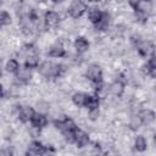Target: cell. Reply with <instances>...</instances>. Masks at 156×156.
Returning a JSON list of instances; mask_svg holds the SVG:
<instances>
[{"mask_svg": "<svg viewBox=\"0 0 156 156\" xmlns=\"http://www.w3.org/2000/svg\"><path fill=\"white\" fill-rule=\"evenodd\" d=\"M54 124L58 130H61V133L63 134V136L67 141L73 143L74 133L78 129V127L76 126V123L71 118L65 117V118H61V119H56V121H54Z\"/></svg>", "mask_w": 156, "mask_h": 156, "instance_id": "obj_1", "label": "cell"}, {"mask_svg": "<svg viewBox=\"0 0 156 156\" xmlns=\"http://www.w3.org/2000/svg\"><path fill=\"white\" fill-rule=\"evenodd\" d=\"M146 68H147V73L150 76H152V77L156 76V55H152L151 58H149Z\"/></svg>", "mask_w": 156, "mask_h": 156, "instance_id": "obj_20", "label": "cell"}, {"mask_svg": "<svg viewBox=\"0 0 156 156\" xmlns=\"http://www.w3.org/2000/svg\"><path fill=\"white\" fill-rule=\"evenodd\" d=\"M6 71L10 73H17L20 71V63L16 60H9L6 63Z\"/></svg>", "mask_w": 156, "mask_h": 156, "instance_id": "obj_21", "label": "cell"}, {"mask_svg": "<svg viewBox=\"0 0 156 156\" xmlns=\"http://www.w3.org/2000/svg\"><path fill=\"white\" fill-rule=\"evenodd\" d=\"M63 66L58 63H54L50 61H45L39 66V72L45 78H58L63 72Z\"/></svg>", "mask_w": 156, "mask_h": 156, "instance_id": "obj_2", "label": "cell"}, {"mask_svg": "<svg viewBox=\"0 0 156 156\" xmlns=\"http://www.w3.org/2000/svg\"><path fill=\"white\" fill-rule=\"evenodd\" d=\"M102 15H104L102 11H100V10L96 9V7H94V9H91V10L89 11V20H90V22H91L94 26H96V24L100 22Z\"/></svg>", "mask_w": 156, "mask_h": 156, "instance_id": "obj_16", "label": "cell"}, {"mask_svg": "<svg viewBox=\"0 0 156 156\" xmlns=\"http://www.w3.org/2000/svg\"><path fill=\"white\" fill-rule=\"evenodd\" d=\"M155 118H156L155 112L151 111V110H149V108H144V110L139 111V113H138V119H139V122L141 124H149Z\"/></svg>", "mask_w": 156, "mask_h": 156, "instance_id": "obj_10", "label": "cell"}, {"mask_svg": "<svg viewBox=\"0 0 156 156\" xmlns=\"http://www.w3.org/2000/svg\"><path fill=\"white\" fill-rule=\"evenodd\" d=\"M85 76L91 83H94L96 85V88L101 87V84H102V71H101L99 65H90Z\"/></svg>", "mask_w": 156, "mask_h": 156, "instance_id": "obj_3", "label": "cell"}, {"mask_svg": "<svg viewBox=\"0 0 156 156\" xmlns=\"http://www.w3.org/2000/svg\"><path fill=\"white\" fill-rule=\"evenodd\" d=\"M30 123H32L33 127L40 129V128H43V127H45V126L48 124V118H46V116L43 115V113H35V115L33 116V118L30 119Z\"/></svg>", "mask_w": 156, "mask_h": 156, "instance_id": "obj_12", "label": "cell"}, {"mask_svg": "<svg viewBox=\"0 0 156 156\" xmlns=\"http://www.w3.org/2000/svg\"><path fill=\"white\" fill-rule=\"evenodd\" d=\"M90 100H91V96L88 94H84V93H76L72 96L73 104L78 107H88Z\"/></svg>", "mask_w": 156, "mask_h": 156, "instance_id": "obj_7", "label": "cell"}, {"mask_svg": "<svg viewBox=\"0 0 156 156\" xmlns=\"http://www.w3.org/2000/svg\"><path fill=\"white\" fill-rule=\"evenodd\" d=\"M46 28H56L60 23V15L55 11H48L44 17Z\"/></svg>", "mask_w": 156, "mask_h": 156, "instance_id": "obj_6", "label": "cell"}, {"mask_svg": "<svg viewBox=\"0 0 156 156\" xmlns=\"http://www.w3.org/2000/svg\"><path fill=\"white\" fill-rule=\"evenodd\" d=\"M154 49H155V46L151 41H140L139 40L136 43V50L141 56L151 55L154 52Z\"/></svg>", "mask_w": 156, "mask_h": 156, "instance_id": "obj_9", "label": "cell"}, {"mask_svg": "<svg viewBox=\"0 0 156 156\" xmlns=\"http://www.w3.org/2000/svg\"><path fill=\"white\" fill-rule=\"evenodd\" d=\"M17 78L23 84H27V83H29V80L32 78V74H30V72H29L28 68H23L22 71H18L17 72Z\"/></svg>", "mask_w": 156, "mask_h": 156, "instance_id": "obj_17", "label": "cell"}, {"mask_svg": "<svg viewBox=\"0 0 156 156\" xmlns=\"http://www.w3.org/2000/svg\"><path fill=\"white\" fill-rule=\"evenodd\" d=\"M99 116V108H90L89 110V117L91 121H95Z\"/></svg>", "mask_w": 156, "mask_h": 156, "instance_id": "obj_24", "label": "cell"}, {"mask_svg": "<svg viewBox=\"0 0 156 156\" xmlns=\"http://www.w3.org/2000/svg\"><path fill=\"white\" fill-rule=\"evenodd\" d=\"M48 55L50 57H62V56H65V49H63L62 44L61 43H56V44L51 45V48L49 49Z\"/></svg>", "mask_w": 156, "mask_h": 156, "instance_id": "obj_14", "label": "cell"}, {"mask_svg": "<svg viewBox=\"0 0 156 156\" xmlns=\"http://www.w3.org/2000/svg\"><path fill=\"white\" fill-rule=\"evenodd\" d=\"M155 91H156V85H155Z\"/></svg>", "mask_w": 156, "mask_h": 156, "instance_id": "obj_27", "label": "cell"}, {"mask_svg": "<svg viewBox=\"0 0 156 156\" xmlns=\"http://www.w3.org/2000/svg\"><path fill=\"white\" fill-rule=\"evenodd\" d=\"M129 4L133 6L135 13L140 18H145L152 10V4L150 1H130Z\"/></svg>", "mask_w": 156, "mask_h": 156, "instance_id": "obj_4", "label": "cell"}, {"mask_svg": "<svg viewBox=\"0 0 156 156\" xmlns=\"http://www.w3.org/2000/svg\"><path fill=\"white\" fill-rule=\"evenodd\" d=\"M74 48L78 54H83L89 49V41L83 37H78L74 40Z\"/></svg>", "mask_w": 156, "mask_h": 156, "instance_id": "obj_13", "label": "cell"}, {"mask_svg": "<svg viewBox=\"0 0 156 156\" xmlns=\"http://www.w3.org/2000/svg\"><path fill=\"white\" fill-rule=\"evenodd\" d=\"M73 143L77 145V147H84L85 145H88L89 143V135L82 130V129H77L76 133H74V139H73Z\"/></svg>", "mask_w": 156, "mask_h": 156, "instance_id": "obj_8", "label": "cell"}, {"mask_svg": "<svg viewBox=\"0 0 156 156\" xmlns=\"http://www.w3.org/2000/svg\"><path fill=\"white\" fill-rule=\"evenodd\" d=\"M34 115H35V113H34V110H33L30 106H24V107H22V108L20 110V112H18V119H20L22 123H26V122L30 121Z\"/></svg>", "mask_w": 156, "mask_h": 156, "instance_id": "obj_11", "label": "cell"}, {"mask_svg": "<svg viewBox=\"0 0 156 156\" xmlns=\"http://www.w3.org/2000/svg\"><path fill=\"white\" fill-rule=\"evenodd\" d=\"M85 10H87V5L83 1L76 0V1L71 2L69 7H68V13L73 18H79L85 12Z\"/></svg>", "mask_w": 156, "mask_h": 156, "instance_id": "obj_5", "label": "cell"}, {"mask_svg": "<svg viewBox=\"0 0 156 156\" xmlns=\"http://www.w3.org/2000/svg\"><path fill=\"white\" fill-rule=\"evenodd\" d=\"M154 140H155V143H156V134L154 135Z\"/></svg>", "mask_w": 156, "mask_h": 156, "instance_id": "obj_26", "label": "cell"}, {"mask_svg": "<svg viewBox=\"0 0 156 156\" xmlns=\"http://www.w3.org/2000/svg\"><path fill=\"white\" fill-rule=\"evenodd\" d=\"M1 156H12V150L10 147H4L1 150Z\"/></svg>", "mask_w": 156, "mask_h": 156, "instance_id": "obj_25", "label": "cell"}, {"mask_svg": "<svg viewBox=\"0 0 156 156\" xmlns=\"http://www.w3.org/2000/svg\"><path fill=\"white\" fill-rule=\"evenodd\" d=\"M43 149V144L40 141H32L29 147H28V151H27V156H39L40 151Z\"/></svg>", "mask_w": 156, "mask_h": 156, "instance_id": "obj_15", "label": "cell"}, {"mask_svg": "<svg viewBox=\"0 0 156 156\" xmlns=\"http://www.w3.org/2000/svg\"><path fill=\"white\" fill-rule=\"evenodd\" d=\"M108 23H110V15H108L107 12H104V15H102L100 22L95 26V28L99 29V30H105V29H107Z\"/></svg>", "mask_w": 156, "mask_h": 156, "instance_id": "obj_19", "label": "cell"}, {"mask_svg": "<svg viewBox=\"0 0 156 156\" xmlns=\"http://www.w3.org/2000/svg\"><path fill=\"white\" fill-rule=\"evenodd\" d=\"M54 152H55V150L52 146H43L39 156H52Z\"/></svg>", "mask_w": 156, "mask_h": 156, "instance_id": "obj_23", "label": "cell"}, {"mask_svg": "<svg viewBox=\"0 0 156 156\" xmlns=\"http://www.w3.org/2000/svg\"><path fill=\"white\" fill-rule=\"evenodd\" d=\"M11 23V17L6 11H1L0 12V24L1 26H7Z\"/></svg>", "mask_w": 156, "mask_h": 156, "instance_id": "obj_22", "label": "cell"}, {"mask_svg": "<svg viewBox=\"0 0 156 156\" xmlns=\"http://www.w3.org/2000/svg\"><path fill=\"white\" fill-rule=\"evenodd\" d=\"M134 147H135V150L139 151V152H143V151L146 150L147 145H146V140H145V138H144L143 135H138V136H136L135 143H134Z\"/></svg>", "mask_w": 156, "mask_h": 156, "instance_id": "obj_18", "label": "cell"}]
</instances>
